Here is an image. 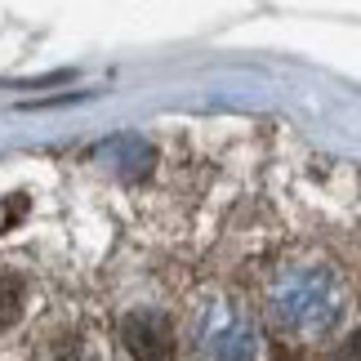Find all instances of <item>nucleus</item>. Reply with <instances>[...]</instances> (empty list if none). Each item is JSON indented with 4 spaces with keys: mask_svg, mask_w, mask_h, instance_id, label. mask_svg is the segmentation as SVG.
I'll use <instances>...</instances> for the list:
<instances>
[{
    "mask_svg": "<svg viewBox=\"0 0 361 361\" xmlns=\"http://www.w3.org/2000/svg\"><path fill=\"white\" fill-rule=\"evenodd\" d=\"M23 303H27V286H23V276H13V272H0V330L18 326V317H23Z\"/></svg>",
    "mask_w": 361,
    "mask_h": 361,
    "instance_id": "20e7f679",
    "label": "nucleus"
},
{
    "mask_svg": "<svg viewBox=\"0 0 361 361\" xmlns=\"http://www.w3.org/2000/svg\"><path fill=\"white\" fill-rule=\"evenodd\" d=\"M121 343L134 361H174V326L157 308H138L121 322Z\"/></svg>",
    "mask_w": 361,
    "mask_h": 361,
    "instance_id": "7ed1b4c3",
    "label": "nucleus"
},
{
    "mask_svg": "<svg viewBox=\"0 0 361 361\" xmlns=\"http://www.w3.org/2000/svg\"><path fill=\"white\" fill-rule=\"evenodd\" d=\"M272 361H290V357H272Z\"/></svg>",
    "mask_w": 361,
    "mask_h": 361,
    "instance_id": "423d86ee",
    "label": "nucleus"
},
{
    "mask_svg": "<svg viewBox=\"0 0 361 361\" xmlns=\"http://www.w3.org/2000/svg\"><path fill=\"white\" fill-rule=\"evenodd\" d=\"M343 281L330 268H290L272 286V312L295 335H326L343 317Z\"/></svg>",
    "mask_w": 361,
    "mask_h": 361,
    "instance_id": "f257e3e1",
    "label": "nucleus"
},
{
    "mask_svg": "<svg viewBox=\"0 0 361 361\" xmlns=\"http://www.w3.org/2000/svg\"><path fill=\"white\" fill-rule=\"evenodd\" d=\"M335 361H361V330H353V335L343 339V348H339Z\"/></svg>",
    "mask_w": 361,
    "mask_h": 361,
    "instance_id": "39448f33",
    "label": "nucleus"
},
{
    "mask_svg": "<svg viewBox=\"0 0 361 361\" xmlns=\"http://www.w3.org/2000/svg\"><path fill=\"white\" fill-rule=\"evenodd\" d=\"M197 353L205 361H255L259 330L250 322V312L232 299L205 303L197 317Z\"/></svg>",
    "mask_w": 361,
    "mask_h": 361,
    "instance_id": "f03ea898",
    "label": "nucleus"
}]
</instances>
